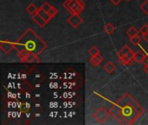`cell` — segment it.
I'll use <instances>...</instances> for the list:
<instances>
[{
  "instance_id": "cell-1",
  "label": "cell",
  "mask_w": 148,
  "mask_h": 125,
  "mask_svg": "<svg viewBox=\"0 0 148 125\" xmlns=\"http://www.w3.org/2000/svg\"><path fill=\"white\" fill-rule=\"evenodd\" d=\"M109 112L121 124H134L145 113V110L129 93H126Z\"/></svg>"
},
{
  "instance_id": "cell-2",
  "label": "cell",
  "mask_w": 148,
  "mask_h": 125,
  "mask_svg": "<svg viewBox=\"0 0 148 125\" xmlns=\"http://www.w3.org/2000/svg\"><path fill=\"white\" fill-rule=\"evenodd\" d=\"M14 45L15 50L17 51L25 50L36 55L41 54L47 48L46 43L32 29L26 30L23 35L14 42Z\"/></svg>"
},
{
  "instance_id": "cell-3",
  "label": "cell",
  "mask_w": 148,
  "mask_h": 125,
  "mask_svg": "<svg viewBox=\"0 0 148 125\" xmlns=\"http://www.w3.org/2000/svg\"><path fill=\"white\" fill-rule=\"evenodd\" d=\"M134 56L135 52L127 45H125L117 53L118 59L122 65L131 64L133 62H134Z\"/></svg>"
},
{
  "instance_id": "cell-4",
  "label": "cell",
  "mask_w": 148,
  "mask_h": 125,
  "mask_svg": "<svg viewBox=\"0 0 148 125\" xmlns=\"http://www.w3.org/2000/svg\"><path fill=\"white\" fill-rule=\"evenodd\" d=\"M63 6L71 14H80L85 8L84 3L81 0H67L63 3Z\"/></svg>"
},
{
  "instance_id": "cell-5",
  "label": "cell",
  "mask_w": 148,
  "mask_h": 125,
  "mask_svg": "<svg viewBox=\"0 0 148 125\" xmlns=\"http://www.w3.org/2000/svg\"><path fill=\"white\" fill-rule=\"evenodd\" d=\"M110 115V112L108 111L107 110H105L104 108H100L98 109L93 115V117H95V119H96L100 124H103L105 123L108 117Z\"/></svg>"
},
{
  "instance_id": "cell-6",
  "label": "cell",
  "mask_w": 148,
  "mask_h": 125,
  "mask_svg": "<svg viewBox=\"0 0 148 125\" xmlns=\"http://www.w3.org/2000/svg\"><path fill=\"white\" fill-rule=\"evenodd\" d=\"M82 18L79 16V14H72L69 18H68V23L74 28L76 29L82 23Z\"/></svg>"
},
{
  "instance_id": "cell-7",
  "label": "cell",
  "mask_w": 148,
  "mask_h": 125,
  "mask_svg": "<svg viewBox=\"0 0 148 125\" xmlns=\"http://www.w3.org/2000/svg\"><path fill=\"white\" fill-rule=\"evenodd\" d=\"M0 49L5 54H9L13 49H15V45H14V43H12V42H10V41H2L0 43Z\"/></svg>"
},
{
  "instance_id": "cell-8",
  "label": "cell",
  "mask_w": 148,
  "mask_h": 125,
  "mask_svg": "<svg viewBox=\"0 0 148 125\" xmlns=\"http://www.w3.org/2000/svg\"><path fill=\"white\" fill-rule=\"evenodd\" d=\"M33 20H34V22L36 23V24H38L40 27H43V26H45L46 25V23H48L47 21H45V19L37 12V13H36L35 15H33Z\"/></svg>"
},
{
  "instance_id": "cell-9",
  "label": "cell",
  "mask_w": 148,
  "mask_h": 125,
  "mask_svg": "<svg viewBox=\"0 0 148 125\" xmlns=\"http://www.w3.org/2000/svg\"><path fill=\"white\" fill-rule=\"evenodd\" d=\"M103 60V57L101 55V54H97L95 56H91V58H90V63L93 66L95 67H97L100 65V64L102 62Z\"/></svg>"
},
{
  "instance_id": "cell-10",
  "label": "cell",
  "mask_w": 148,
  "mask_h": 125,
  "mask_svg": "<svg viewBox=\"0 0 148 125\" xmlns=\"http://www.w3.org/2000/svg\"><path fill=\"white\" fill-rule=\"evenodd\" d=\"M146 58V54H144L141 51H137L135 52V56H134V62H136L137 64H141L144 63Z\"/></svg>"
},
{
  "instance_id": "cell-11",
  "label": "cell",
  "mask_w": 148,
  "mask_h": 125,
  "mask_svg": "<svg viewBox=\"0 0 148 125\" xmlns=\"http://www.w3.org/2000/svg\"><path fill=\"white\" fill-rule=\"evenodd\" d=\"M38 9L39 8H37L34 3H29L27 7H26V11L29 13V14H30V15H35L36 13H37V11H38Z\"/></svg>"
},
{
  "instance_id": "cell-12",
  "label": "cell",
  "mask_w": 148,
  "mask_h": 125,
  "mask_svg": "<svg viewBox=\"0 0 148 125\" xmlns=\"http://www.w3.org/2000/svg\"><path fill=\"white\" fill-rule=\"evenodd\" d=\"M103 69H104L108 73H113V72L115 70V65H114V64L113 62H108V63L104 65Z\"/></svg>"
},
{
  "instance_id": "cell-13",
  "label": "cell",
  "mask_w": 148,
  "mask_h": 125,
  "mask_svg": "<svg viewBox=\"0 0 148 125\" xmlns=\"http://www.w3.org/2000/svg\"><path fill=\"white\" fill-rule=\"evenodd\" d=\"M17 52H18V57H19L20 61H21V62H23V63H24V61H25V60H26V58L28 57V56H29V51H27V50H22L17 51Z\"/></svg>"
},
{
  "instance_id": "cell-14",
  "label": "cell",
  "mask_w": 148,
  "mask_h": 125,
  "mask_svg": "<svg viewBox=\"0 0 148 125\" xmlns=\"http://www.w3.org/2000/svg\"><path fill=\"white\" fill-rule=\"evenodd\" d=\"M114 30H115V28H114V26L112 23H107V24H105L104 27H103V30H104L107 34H108V35H111V34L114 31Z\"/></svg>"
},
{
  "instance_id": "cell-15",
  "label": "cell",
  "mask_w": 148,
  "mask_h": 125,
  "mask_svg": "<svg viewBox=\"0 0 148 125\" xmlns=\"http://www.w3.org/2000/svg\"><path fill=\"white\" fill-rule=\"evenodd\" d=\"M44 19H45V21H47V22H49L50 20H51V17L49 16V12H46V11H44L43 10H42L41 8H39L38 9V11H37Z\"/></svg>"
},
{
  "instance_id": "cell-16",
  "label": "cell",
  "mask_w": 148,
  "mask_h": 125,
  "mask_svg": "<svg viewBox=\"0 0 148 125\" xmlns=\"http://www.w3.org/2000/svg\"><path fill=\"white\" fill-rule=\"evenodd\" d=\"M127 35L128 37H134V36L139 35V30H138L135 27L132 26V27H130V28L127 30Z\"/></svg>"
},
{
  "instance_id": "cell-17",
  "label": "cell",
  "mask_w": 148,
  "mask_h": 125,
  "mask_svg": "<svg viewBox=\"0 0 148 125\" xmlns=\"http://www.w3.org/2000/svg\"><path fill=\"white\" fill-rule=\"evenodd\" d=\"M130 42H131L132 44H134V45H138V44H140V37L138 35L134 36V37H130Z\"/></svg>"
},
{
  "instance_id": "cell-18",
  "label": "cell",
  "mask_w": 148,
  "mask_h": 125,
  "mask_svg": "<svg viewBox=\"0 0 148 125\" xmlns=\"http://www.w3.org/2000/svg\"><path fill=\"white\" fill-rule=\"evenodd\" d=\"M88 53L90 56H95L97 54H100V50L96 46H92L90 50H88Z\"/></svg>"
},
{
  "instance_id": "cell-19",
  "label": "cell",
  "mask_w": 148,
  "mask_h": 125,
  "mask_svg": "<svg viewBox=\"0 0 148 125\" xmlns=\"http://www.w3.org/2000/svg\"><path fill=\"white\" fill-rule=\"evenodd\" d=\"M140 9L142 10V11L148 16V0L144 1L141 4H140Z\"/></svg>"
},
{
  "instance_id": "cell-20",
  "label": "cell",
  "mask_w": 148,
  "mask_h": 125,
  "mask_svg": "<svg viewBox=\"0 0 148 125\" xmlns=\"http://www.w3.org/2000/svg\"><path fill=\"white\" fill-rule=\"evenodd\" d=\"M51 5L48 3V2H44L42 5H41V9L42 10H43L44 11H46V12H49V10H50V9H51Z\"/></svg>"
},
{
  "instance_id": "cell-21",
  "label": "cell",
  "mask_w": 148,
  "mask_h": 125,
  "mask_svg": "<svg viewBox=\"0 0 148 125\" xmlns=\"http://www.w3.org/2000/svg\"><path fill=\"white\" fill-rule=\"evenodd\" d=\"M49 16H50L51 17H56V16L58 14V10H57L56 7L52 6L51 9H50V10L49 11Z\"/></svg>"
},
{
  "instance_id": "cell-22",
  "label": "cell",
  "mask_w": 148,
  "mask_h": 125,
  "mask_svg": "<svg viewBox=\"0 0 148 125\" xmlns=\"http://www.w3.org/2000/svg\"><path fill=\"white\" fill-rule=\"evenodd\" d=\"M140 33H141L142 35H144V34L147 33L148 32V25L147 24H144L143 26H141V27H140Z\"/></svg>"
},
{
  "instance_id": "cell-23",
  "label": "cell",
  "mask_w": 148,
  "mask_h": 125,
  "mask_svg": "<svg viewBox=\"0 0 148 125\" xmlns=\"http://www.w3.org/2000/svg\"><path fill=\"white\" fill-rule=\"evenodd\" d=\"M113 4H114V5H118V4H120L121 3V2L122 1V0H109Z\"/></svg>"
},
{
  "instance_id": "cell-24",
  "label": "cell",
  "mask_w": 148,
  "mask_h": 125,
  "mask_svg": "<svg viewBox=\"0 0 148 125\" xmlns=\"http://www.w3.org/2000/svg\"><path fill=\"white\" fill-rule=\"evenodd\" d=\"M142 37H143V39H144V40H145V41H146V42L148 44V32L147 33H146V34H144Z\"/></svg>"
},
{
  "instance_id": "cell-25",
  "label": "cell",
  "mask_w": 148,
  "mask_h": 125,
  "mask_svg": "<svg viewBox=\"0 0 148 125\" xmlns=\"http://www.w3.org/2000/svg\"><path fill=\"white\" fill-rule=\"evenodd\" d=\"M144 63H145V65H147L148 66V52L146 54V58H145V61H144Z\"/></svg>"
},
{
  "instance_id": "cell-26",
  "label": "cell",
  "mask_w": 148,
  "mask_h": 125,
  "mask_svg": "<svg viewBox=\"0 0 148 125\" xmlns=\"http://www.w3.org/2000/svg\"><path fill=\"white\" fill-rule=\"evenodd\" d=\"M144 70H145V72H146V73L148 75V66L145 65V67H144Z\"/></svg>"
},
{
  "instance_id": "cell-27",
  "label": "cell",
  "mask_w": 148,
  "mask_h": 125,
  "mask_svg": "<svg viewBox=\"0 0 148 125\" xmlns=\"http://www.w3.org/2000/svg\"><path fill=\"white\" fill-rule=\"evenodd\" d=\"M126 1H127V2H129V1H131V0H126Z\"/></svg>"
}]
</instances>
